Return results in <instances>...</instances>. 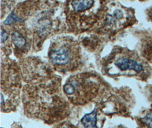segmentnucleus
Wrapping results in <instances>:
<instances>
[{
	"mask_svg": "<svg viewBox=\"0 0 152 128\" xmlns=\"http://www.w3.org/2000/svg\"><path fill=\"white\" fill-rule=\"evenodd\" d=\"M49 58L53 64L63 66L69 64L71 59V55L67 48L62 47L51 50Z\"/></svg>",
	"mask_w": 152,
	"mask_h": 128,
	"instance_id": "1",
	"label": "nucleus"
},
{
	"mask_svg": "<svg viewBox=\"0 0 152 128\" xmlns=\"http://www.w3.org/2000/svg\"><path fill=\"white\" fill-rule=\"evenodd\" d=\"M115 66L121 71L127 69L133 70L137 72H141L143 70L142 66L134 60L123 58L115 62Z\"/></svg>",
	"mask_w": 152,
	"mask_h": 128,
	"instance_id": "2",
	"label": "nucleus"
},
{
	"mask_svg": "<svg viewBox=\"0 0 152 128\" xmlns=\"http://www.w3.org/2000/svg\"><path fill=\"white\" fill-rule=\"evenodd\" d=\"M94 0H74L72 6L75 12H82L90 9L93 6Z\"/></svg>",
	"mask_w": 152,
	"mask_h": 128,
	"instance_id": "3",
	"label": "nucleus"
},
{
	"mask_svg": "<svg viewBox=\"0 0 152 128\" xmlns=\"http://www.w3.org/2000/svg\"><path fill=\"white\" fill-rule=\"evenodd\" d=\"M81 122L85 128H96V110H94L91 113L85 115L82 118Z\"/></svg>",
	"mask_w": 152,
	"mask_h": 128,
	"instance_id": "4",
	"label": "nucleus"
},
{
	"mask_svg": "<svg viewBox=\"0 0 152 128\" xmlns=\"http://www.w3.org/2000/svg\"><path fill=\"white\" fill-rule=\"evenodd\" d=\"M12 39L14 45L20 48L24 47L26 43V41L23 36L17 31H14L12 34Z\"/></svg>",
	"mask_w": 152,
	"mask_h": 128,
	"instance_id": "5",
	"label": "nucleus"
},
{
	"mask_svg": "<svg viewBox=\"0 0 152 128\" xmlns=\"http://www.w3.org/2000/svg\"><path fill=\"white\" fill-rule=\"evenodd\" d=\"M23 20H22L21 18H18L15 14L14 12H12L9 14V15L7 17V18L6 20L4 21V23L7 25H10L13 23H14L16 22H21Z\"/></svg>",
	"mask_w": 152,
	"mask_h": 128,
	"instance_id": "6",
	"label": "nucleus"
},
{
	"mask_svg": "<svg viewBox=\"0 0 152 128\" xmlns=\"http://www.w3.org/2000/svg\"><path fill=\"white\" fill-rule=\"evenodd\" d=\"M144 122L148 127H152V112L145 116L144 118Z\"/></svg>",
	"mask_w": 152,
	"mask_h": 128,
	"instance_id": "7",
	"label": "nucleus"
},
{
	"mask_svg": "<svg viewBox=\"0 0 152 128\" xmlns=\"http://www.w3.org/2000/svg\"><path fill=\"white\" fill-rule=\"evenodd\" d=\"M8 38V34L5 31V30L3 29H1V43H3L4 42L7 41Z\"/></svg>",
	"mask_w": 152,
	"mask_h": 128,
	"instance_id": "8",
	"label": "nucleus"
}]
</instances>
